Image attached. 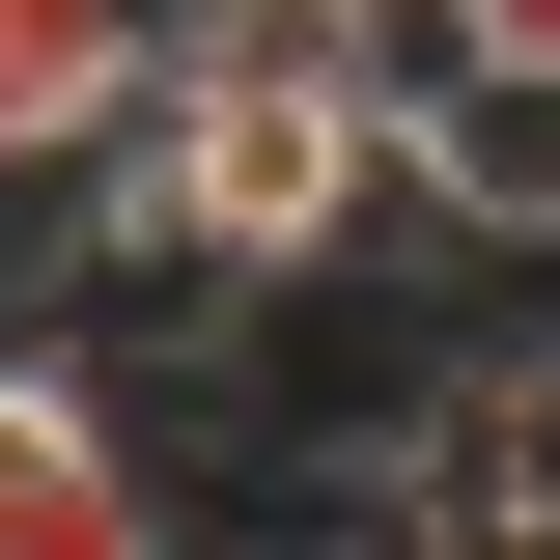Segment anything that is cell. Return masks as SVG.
<instances>
[{
    "instance_id": "obj_3",
    "label": "cell",
    "mask_w": 560,
    "mask_h": 560,
    "mask_svg": "<svg viewBox=\"0 0 560 560\" xmlns=\"http://www.w3.org/2000/svg\"><path fill=\"white\" fill-rule=\"evenodd\" d=\"M168 84V0H0V197H84Z\"/></svg>"
},
{
    "instance_id": "obj_4",
    "label": "cell",
    "mask_w": 560,
    "mask_h": 560,
    "mask_svg": "<svg viewBox=\"0 0 560 560\" xmlns=\"http://www.w3.org/2000/svg\"><path fill=\"white\" fill-rule=\"evenodd\" d=\"M420 84H560V0H420Z\"/></svg>"
},
{
    "instance_id": "obj_5",
    "label": "cell",
    "mask_w": 560,
    "mask_h": 560,
    "mask_svg": "<svg viewBox=\"0 0 560 560\" xmlns=\"http://www.w3.org/2000/svg\"><path fill=\"white\" fill-rule=\"evenodd\" d=\"M224 28H308V57H420V0H224Z\"/></svg>"
},
{
    "instance_id": "obj_2",
    "label": "cell",
    "mask_w": 560,
    "mask_h": 560,
    "mask_svg": "<svg viewBox=\"0 0 560 560\" xmlns=\"http://www.w3.org/2000/svg\"><path fill=\"white\" fill-rule=\"evenodd\" d=\"M0 560H168V448L57 308H0Z\"/></svg>"
},
{
    "instance_id": "obj_1",
    "label": "cell",
    "mask_w": 560,
    "mask_h": 560,
    "mask_svg": "<svg viewBox=\"0 0 560 560\" xmlns=\"http://www.w3.org/2000/svg\"><path fill=\"white\" fill-rule=\"evenodd\" d=\"M84 253H168V280H224V308H280V280H448L477 224H448V140H420L393 57H308V28L168 0V84H140V140L84 168Z\"/></svg>"
}]
</instances>
